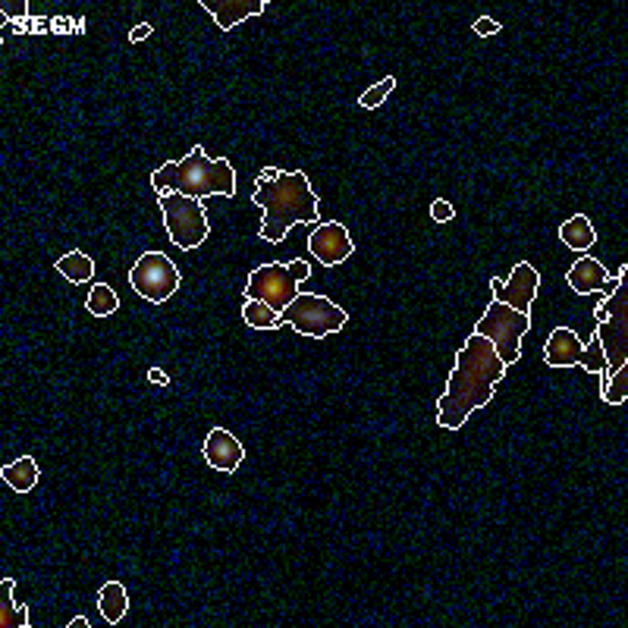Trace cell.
Instances as JSON below:
<instances>
[{"label":"cell","instance_id":"5b68a950","mask_svg":"<svg viewBox=\"0 0 628 628\" xmlns=\"http://www.w3.org/2000/svg\"><path fill=\"white\" fill-rule=\"evenodd\" d=\"M625 273L619 277L616 292H610L606 302H600L597 311H594V318H597V330H594V337L600 339V349H604L606 377H610L616 367H623L628 362V286H625Z\"/></svg>","mask_w":628,"mask_h":628},{"label":"cell","instance_id":"2e32d148","mask_svg":"<svg viewBox=\"0 0 628 628\" xmlns=\"http://www.w3.org/2000/svg\"><path fill=\"white\" fill-rule=\"evenodd\" d=\"M98 610H101L104 623H110V625H117L119 619L126 616V610H129V594H126V587L119 585V581H107L101 587V594H98Z\"/></svg>","mask_w":628,"mask_h":628},{"label":"cell","instance_id":"9a60e30c","mask_svg":"<svg viewBox=\"0 0 628 628\" xmlns=\"http://www.w3.org/2000/svg\"><path fill=\"white\" fill-rule=\"evenodd\" d=\"M581 352H585V343L578 333L569 327H557L544 346V362L550 367H576L581 362Z\"/></svg>","mask_w":628,"mask_h":628},{"label":"cell","instance_id":"1f68e13d","mask_svg":"<svg viewBox=\"0 0 628 628\" xmlns=\"http://www.w3.org/2000/svg\"><path fill=\"white\" fill-rule=\"evenodd\" d=\"M70 628H89V619H85V616H76V619L70 623Z\"/></svg>","mask_w":628,"mask_h":628},{"label":"cell","instance_id":"3957f363","mask_svg":"<svg viewBox=\"0 0 628 628\" xmlns=\"http://www.w3.org/2000/svg\"><path fill=\"white\" fill-rule=\"evenodd\" d=\"M151 186L157 189V195L179 192V195L198 198V202L211 195L233 198L236 195V170L226 157H208L202 145H195L183 160H170V164L157 167L151 173Z\"/></svg>","mask_w":628,"mask_h":628},{"label":"cell","instance_id":"4fadbf2b","mask_svg":"<svg viewBox=\"0 0 628 628\" xmlns=\"http://www.w3.org/2000/svg\"><path fill=\"white\" fill-rule=\"evenodd\" d=\"M243 459H245L243 443H239L226 427H214L208 433V440H205V462H208L211 469L230 474L243 465Z\"/></svg>","mask_w":628,"mask_h":628},{"label":"cell","instance_id":"ffe728a7","mask_svg":"<svg viewBox=\"0 0 628 628\" xmlns=\"http://www.w3.org/2000/svg\"><path fill=\"white\" fill-rule=\"evenodd\" d=\"M243 320L252 327V330H277V327L283 324V314H277L271 305L258 302V299H245Z\"/></svg>","mask_w":628,"mask_h":628},{"label":"cell","instance_id":"4316f807","mask_svg":"<svg viewBox=\"0 0 628 628\" xmlns=\"http://www.w3.org/2000/svg\"><path fill=\"white\" fill-rule=\"evenodd\" d=\"M431 217L437 220V224H450L452 217H456V211H452L450 202H443V198H437V202L431 205Z\"/></svg>","mask_w":628,"mask_h":628},{"label":"cell","instance_id":"5bb4252c","mask_svg":"<svg viewBox=\"0 0 628 628\" xmlns=\"http://www.w3.org/2000/svg\"><path fill=\"white\" fill-rule=\"evenodd\" d=\"M267 0H202V10H208L217 29L230 32L252 16H262Z\"/></svg>","mask_w":628,"mask_h":628},{"label":"cell","instance_id":"7402d4cb","mask_svg":"<svg viewBox=\"0 0 628 628\" xmlns=\"http://www.w3.org/2000/svg\"><path fill=\"white\" fill-rule=\"evenodd\" d=\"M85 309H89V314H95V318H110V314L119 309V299L107 283H95L89 290V302H85Z\"/></svg>","mask_w":628,"mask_h":628},{"label":"cell","instance_id":"9c48e42d","mask_svg":"<svg viewBox=\"0 0 628 628\" xmlns=\"http://www.w3.org/2000/svg\"><path fill=\"white\" fill-rule=\"evenodd\" d=\"M183 277L179 267L164 255V252H145L129 271V286L151 305H160L179 290Z\"/></svg>","mask_w":628,"mask_h":628},{"label":"cell","instance_id":"ba28073f","mask_svg":"<svg viewBox=\"0 0 628 628\" xmlns=\"http://www.w3.org/2000/svg\"><path fill=\"white\" fill-rule=\"evenodd\" d=\"M283 320H290V327L302 337L320 339L330 337V333H339L349 320L339 305H333L327 296H314V292H299L290 302V309L283 311Z\"/></svg>","mask_w":628,"mask_h":628},{"label":"cell","instance_id":"e0dca14e","mask_svg":"<svg viewBox=\"0 0 628 628\" xmlns=\"http://www.w3.org/2000/svg\"><path fill=\"white\" fill-rule=\"evenodd\" d=\"M559 239H563L572 252H587L597 243V233H594L591 220H587L585 214H576V217H569L559 226Z\"/></svg>","mask_w":628,"mask_h":628},{"label":"cell","instance_id":"f546056e","mask_svg":"<svg viewBox=\"0 0 628 628\" xmlns=\"http://www.w3.org/2000/svg\"><path fill=\"white\" fill-rule=\"evenodd\" d=\"M148 380H151V384H157V386H167V384H170V377H167V374L160 371V367H151V371H148Z\"/></svg>","mask_w":628,"mask_h":628},{"label":"cell","instance_id":"603a6c76","mask_svg":"<svg viewBox=\"0 0 628 628\" xmlns=\"http://www.w3.org/2000/svg\"><path fill=\"white\" fill-rule=\"evenodd\" d=\"M625 399H628V362L623 367H616V371L610 374V380H606V386H604V403L623 405Z\"/></svg>","mask_w":628,"mask_h":628},{"label":"cell","instance_id":"83f0119b","mask_svg":"<svg viewBox=\"0 0 628 628\" xmlns=\"http://www.w3.org/2000/svg\"><path fill=\"white\" fill-rule=\"evenodd\" d=\"M25 10H29V4H25V0H16V4H10V0H6L4 4V19H13V16H25Z\"/></svg>","mask_w":628,"mask_h":628},{"label":"cell","instance_id":"d6986e66","mask_svg":"<svg viewBox=\"0 0 628 628\" xmlns=\"http://www.w3.org/2000/svg\"><path fill=\"white\" fill-rule=\"evenodd\" d=\"M13 578L0 581V625L4 628H29V606L13 604Z\"/></svg>","mask_w":628,"mask_h":628},{"label":"cell","instance_id":"277c9868","mask_svg":"<svg viewBox=\"0 0 628 628\" xmlns=\"http://www.w3.org/2000/svg\"><path fill=\"white\" fill-rule=\"evenodd\" d=\"M311 277L309 262H273L264 267H255L245 283V299H258V302L271 305L277 314L290 309V302L299 296V286Z\"/></svg>","mask_w":628,"mask_h":628},{"label":"cell","instance_id":"8fae6325","mask_svg":"<svg viewBox=\"0 0 628 628\" xmlns=\"http://www.w3.org/2000/svg\"><path fill=\"white\" fill-rule=\"evenodd\" d=\"M309 252L314 255V262H318V264L337 267V264H343L346 258H352L356 243H352L349 230H346L343 224L330 220V224L314 226V233L309 236Z\"/></svg>","mask_w":628,"mask_h":628},{"label":"cell","instance_id":"f1b7e54d","mask_svg":"<svg viewBox=\"0 0 628 628\" xmlns=\"http://www.w3.org/2000/svg\"><path fill=\"white\" fill-rule=\"evenodd\" d=\"M151 32H155V25H151V23H142V25H136V29H132L129 32V42H145V38H148L151 35Z\"/></svg>","mask_w":628,"mask_h":628},{"label":"cell","instance_id":"4dcf8cb0","mask_svg":"<svg viewBox=\"0 0 628 628\" xmlns=\"http://www.w3.org/2000/svg\"><path fill=\"white\" fill-rule=\"evenodd\" d=\"M280 173H283V170H277V167H267V170H262V173H258V179H255V183H273V179H277Z\"/></svg>","mask_w":628,"mask_h":628},{"label":"cell","instance_id":"7a4b0ae2","mask_svg":"<svg viewBox=\"0 0 628 628\" xmlns=\"http://www.w3.org/2000/svg\"><path fill=\"white\" fill-rule=\"evenodd\" d=\"M252 202L264 211L262 239L273 245L283 243L292 226L318 220V195L302 170L280 173L273 183H255Z\"/></svg>","mask_w":628,"mask_h":628},{"label":"cell","instance_id":"7c38bea8","mask_svg":"<svg viewBox=\"0 0 628 628\" xmlns=\"http://www.w3.org/2000/svg\"><path fill=\"white\" fill-rule=\"evenodd\" d=\"M625 271L628 267L623 264L616 277H610L606 267L600 262H594V258H578V262L569 267V273H566V283H569V290H576L578 296H591V292H616L619 277H623Z\"/></svg>","mask_w":628,"mask_h":628},{"label":"cell","instance_id":"6da1fadb","mask_svg":"<svg viewBox=\"0 0 628 628\" xmlns=\"http://www.w3.org/2000/svg\"><path fill=\"white\" fill-rule=\"evenodd\" d=\"M509 365L497 356L490 339L471 333L465 346L456 352V367L446 380V393L437 399V424L446 431H459L471 412L490 403L497 384L506 377Z\"/></svg>","mask_w":628,"mask_h":628},{"label":"cell","instance_id":"30bf717a","mask_svg":"<svg viewBox=\"0 0 628 628\" xmlns=\"http://www.w3.org/2000/svg\"><path fill=\"white\" fill-rule=\"evenodd\" d=\"M493 286V302H503L509 305V309L522 311L528 314V309L534 305V299H538V290H540V273L534 271V264H516V271H512L509 280H490Z\"/></svg>","mask_w":628,"mask_h":628},{"label":"cell","instance_id":"44dd1931","mask_svg":"<svg viewBox=\"0 0 628 628\" xmlns=\"http://www.w3.org/2000/svg\"><path fill=\"white\" fill-rule=\"evenodd\" d=\"M57 271L63 273L70 283H89L95 277V262H91L85 252H66L57 262Z\"/></svg>","mask_w":628,"mask_h":628},{"label":"cell","instance_id":"484cf974","mask_svg":"<svg viewBox=\"0 0 628 628\" xmlns=\"http://www.w3.org/2000/svg\"><path fill=\"white\" fill-rule=\"evenodd\" d=\"M500 29H503V25H500L497 19H490V16H481V19H474V35H481V38L500 35Z\"/></svg>","mask_w":628,"mask_h":628},{"label":"cell","instance_id":"cb8c5ba5","mask_svg":"<svg viewBox=\"0 0 628 628\" xmlns=\"http://www.w3.org/2000/svg\"><path fill=\"white\" fill-rule=\"evenodd\" d=\"M585 371H594V374H600V380H604V386H606V358H604V349H600V339L597 337H591V343L585 346V352H581V362H578Z\"/></svg>","mask_w":628,"mask_h":628},{"label":"cell","instance_id":"52a82bcc","mask_svg":"<svg viewBox=\"0 0 628 628\" xmlns=\"http://www.w3.org/2000/svg\"><path fill=\"white\" fill-rule=\"evenodd\" d=\"M157 205H160V214H164V224H167V233H170L173 245L189 252V249H198V245L208 239L211 224H208V217H205V208L198 198L179 195V192H164V195H157Z\"/></svg>","mask_w":628,"mask_h":628},{"label":"cell","instance_id":"ac0fdd59","mask_svg":"<svg viewBox=\"0 0 628 628\" xmlns=\"http://www.w3.org/2000/svg\"><path fill=\"white\" fill-rule=\"evenodd\" d=\"M0 478H4L16 493H29L32 487L38 484V462L32 456H19L13 465H4V469H0Z\"/></svg>","mask_w":628,"mask_h":628},{"label":"cell","instance_id":"8992f818","mask_svg":"<svg viewBox=\"0 0 628 628\" xmlns=\"http://www.w3.org/2000/svg\"><path fill=\"white\" fill-rule=\"evenodd\" d=\"M531 330V318L503 302H490L484 311V318L474 324V333L484 339H490V346L497 349V356L503 358V365H516L522 356V337Z\"/></svg>","mask_w":628,"mask_h":628},{"label":"cell","instance_id":"d4e9b609","mask_svg":"<svg viewBox=\"0 0 628 628\" xmlns=\"http://www.w3.org/2000/svg\"><path fill=\"white\" fill-rule=\"evenodd\" d=\"M393 89H396V79H393V76L380 79L377 85H371V89H365V95L358 98V104H362L365 110H377V107L386 101V95H390Z\"/></svg>","mask_w":628,"mask_h":628}]
</instances>
